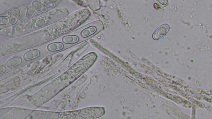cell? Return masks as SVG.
<instances>
[{"label":"cell","mask_w":212,"mask_h":119,"mask_svg":"<svg viewBox=\"0 0 212 119\" xmlns=\"http://www.w3.org/2000/svg\"><path fill=\"white\" fill-rule=\"evenodd\" d=\"M169 27L168 25H162L160 26L158 29L154 33L153 38L155 40H158L163 37L167 32L168 31Z\"/></svg>","instance_id":"1"},{"label":"cell","mask_w":212,"mask_h":119,"mask_svg":"<svg viewBox=\"0 0 212 119\" xmlns=\"http://www.w3.org/2000/svg\"><path fill=\"white\" fill-rule=\"evenodd\" d=\"M10 21L9 18L7 17H1V25H5L8 24Z\"/></svg>","instance_id":"8"},{"label":"cell","mask_w":212,"mask_h":119,"mask_svg":"<svg viewBox=\"0 0 212 119\" xmlns=\"http://www.w3.org/2000/svg\"><path fill=\"white\" fill-rule=\"evenodd\" d=\"M36 9L33 6L29 7L27 12V17L28 18H31L33 17L35 14Z\"/></svg>","instance_id":"7"},{"label":"cell","mask_w":212,"mask_h":119,"mask_svg":"<svg viewBox=\"0 0 212 119\" xmlns=\"http://www.w3.org/2000/svg\"><path fill=\"white\" fill-rule=\"evenodd\" d=\"M32 5L36 10H38L42 13H46L48 10L47 7L44 6L40 2H37V1L34 2L32 3Z\"/></svg>","instance_id":"3"},{"label":"cell","mask_w":212,"mask_h":119,"mask_svg":"<svg viewBox=\"0 0 212 119\" xmlns=\"http://www.w3.org/2000/svg\"><path fill=\"white\" fill-rule=\"evenodd\" d=\"M39 2L44 5V6L53 8H54L56 5V3L54 2H53L51 0H39Z\"/></svg>","instance_id":"6"},{"label":"cell","mask_w":212,"mask_h":119,"mask_svg":"<svg viewBox=\"0 0 212 119\" xmlns=\"http://www.w3.org/2000/svg\"><path fill=\"white\" fill-rule=\"evenodd\" d=\"M78 41V38L76 36H68L63 38V41L66 43H75Z\"/></svg>","instance_id":"5"},{"label":"cell","mask_w":212,"mask_h":119,"mask_svg":"<svg viewBox=\"0 0 212 119\" xmlns=\"http://www.w3.org/2000/svg\"><path fill=\"white\" fill-rule=\"evenodd\" d=\"M51 1H52L53 2H56V1H57V0H51Z\"/></svg>","instance_id":"10"},{"label":"cell","mask_w":212,"mask_h":119,"mask_svg":"<svg viewBox=\"0 0 212 119\" xmlns=\"http://www.w3.org/2000/svg\"><path fill=\"white\" fill-rule=\"evenodd\" d=\"M27 10H27V7H26L25 5H23L21 7L20 10L19 18L21 21H23L26 19Z\"/></svg>","instance_id":"4"},{"label":"cell","mask_w":212,"mask_h":119,"mask_svg":"<svg viewBox=\"0 0 212 119\" xmlns=\"http://www.w3.org/2000/svg\"><path fill=\"white\" fill-rule=\"evenodd\" d=\"M19 13L20 11L18 9L15 8L13 10L10 16V22L12 24H15L17 23Z\"/></svg>","instance_id":"2"},{"label":"cell","mask_w":212,"mask_h":119,"mask_svg":"<svg viewBox=\"0 0 212 119\" xmlns=\"http://www.w3.org/2000/svg\"><path fill=\"white\" fill-rule=\"evenodd\" d=\"M45 24V20L43 19L39 20L36 23V25L40 24V26H42Z\"/></svg>","instance_id":"9"}]
</instances>
